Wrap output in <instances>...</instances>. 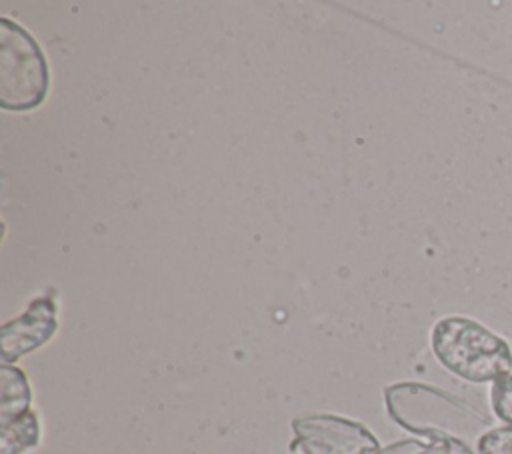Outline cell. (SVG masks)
Instances as JSON below:
<instances>
[{
    "instance_id": "6da1fadb",
    "label": "cell",
    "mask_w": 512,
    "mask_h": 454,
    "mask_svg": "<svg viewBox=\"0 0 512 454\" xmlns=\"http://www.w3.org/2000/svg\"><path fill=\"white\" fill-rule=\"evenodd\" d=\"M390 418L426 440H458L476 448L492 420L460 398L428 384L400 382L384 390Z\"/></svg>"
},
{
    "instance_id": "7a4b0ae2",
    "label": "cell",
    "mask_w": 512,
    "mask_h": 454,
    "mask_svg": "<svg viewBox=\"0 0 512 454\" xmlns=\"http://www.w3.org/2000/svg\"><path fill=\"white\" fill-rule=\"evenodd\" d=\"M436 360L452 374L474 384L496 382L512 370L510 344L466 316L438 320L430 334Z\"/></svg>"
},
{
    "instance_id": "3957f363",
    "label": "cell",
    "mask_w": 512,
    "mask_h": 454,
    "mask_svg": "<svg viewBox=\"0 0 512 454\" xmlns=\"http://www.w3.org/2000/svg\"><path fill=\"white\" fill-rule=\"evenodd\" d=\"M48 86V62L36 38L18 22L0 18V106L34 110L44 102Z\"/></svg>"
},
{
    "instance_id": "277c9868",
    "label": "cell",
    "mask_w": 512,
    "mask_h": 454,
    "mask_svg": "<svg viewBox=\"0 0 512 454\" xmlns=\"http://www.w3.org/2000/svg\"><path fill=\"white\" fill-rule=\"evenodd\" d=\"M294 454H378L376 436L360 422L334 416L312 414L292 422Z\"/></svg>"
},
{
    "instance_id": "5b68a950",
    "label": "cell",
    "mask_w": 512,
    "mask_h": 454,
    "mask_svg": "<svg viewBox=\"0 0 512 454\" xmlns=\"http://www.w3.org/2000/svg\"><path fill=\"white\" fill-rule=\"evenodd\" d=\"M56 332V304L52 296H40L24 314L6 322L0 332L2 362L10 364L20 356L46 344Z\"/></svg>"
},
{
    "instance_id": "8992f818",
    "label": "cell",
    "mask_w": 512,
    "mask_h": 454,
    "mask_svg": "<svg viewBox=\"0 0 512 454\" xmlns=\"http://www.w3.org/2000/svg\"><path fill=\"white\" fill-rule=\"evenodd\" d=\"M32 392L24 372L12 364L0 368V426H6L30 412Z\"/></svg>"
},
{
    "instance_id": "52a82bcc",
    "label": "cell",
    "mask_w": 512,
    "mask_h": 454,
    "mask_svg": "<svg viewBox=\"0 0 512 454\" xmlns=\"http://www.w3.org/2000/svg\"><path fill=\"white\" fill-rule=\"evenodd\" d=\"M40 438L38 416L34 410L26 412L18 420L2 426L0 430V454H22L34 448Z\"/></svg>"
},
{
    "instance_id": "ba28073f",
    "label": "cell",
    "mask_w": 512,
    "mask_h": 454,
    "mask_svg": "<svg viewBox=\"0 0 512 454\" xmlns=\"http://www.w3.org/2000/svg\"><path fill=\"white\" fill-rule=\"evenodd\" d=\"M490 406L504 426H512V370L492 384Z\"/></svg>"
},
{
    "instance_id": "9c48e42d",
    "label": "cell",
    "mask_w": 512,
    "mask_h": 454,
    "mask_svg": "<svg viewBox=\"0 0 512 454\" xmlns=\"http://www.w3.org/2000/svg\"><path fill=\"white\" fill-rule=\"evenodd\" d=\"M478 454H512V426L490 428L476 444Z\"/></svg>"
},
{
    "instance_id": "30bf717a",
    "label": "cell",
    "mask_w": 512,
    "mask_h": 454,
    "mask_svg": "<svg viewBox=\"0 0 512 454\" xmlns=\"http://www.w3.org/2000/svg\"><path fill=\"white\" fill-rule=\"evenodd\" d=\"M378 454H444V442L442 440H400L386 448H380Z\"/></svg>"
},
{
    "instance_id": "8fae6325",
    "label": "cell",
    "mask_w": 512,
    "mask_h": 454,
    "mask_svg": "<svg viewBox=\"0 0 512 454\" xmlns=\"http://www.w3.org/2000/svg\"><path fill=\"white\" fill-rule=\"evenodd\" d=\"M444 442V454H478L476 448L458 442V440H442Z\"/></svg>"
}]
</instances>
